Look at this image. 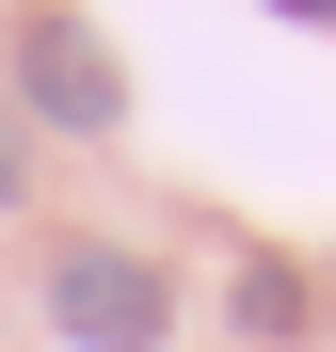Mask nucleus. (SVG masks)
<instances>
[{
  "label": "nucleus",
  "instance_id": "nucleus-2",
  "mask_svg": "<svg viewBox=\"0 0 336 352\" xmlns=\"http://www.w3.org/2000/svg\"><path fill=\"white\" fill-rule=\"evenodd\" d=\"M160 320H177L160 256H112V241H65V256H48V336H65V352H160Z\"/></svg>",
  "mask_w": 336,
  "mask_h": 352
},
{
  "label": "nucleus",
  "instance_id": "nucleus-4",
  "mask_svg": "<svg viewBox=\"0 0 336 352\" xmlns=\"http://www.w3.org/2000/svg\"><path fill=\"white\" fill-rule=\"evenodd\" d=\"M0 208H16V112H0Z\"/></svg>",
  "mask_w": 336,
  "mask_h": 352
},
{
  "label": "nucleus",
  "instance_id": "nucleus-3",
  "mask_svg": "<svg viewBox=\"0 0 336 352\" xmlns=\"http://www.w3.org/2000/svg\"><path fill=\"white\" fill-rule=\"evenodd\" d=\"M224 320H240V352H289L304 336V272L289 256H240V272H224Z\"/></svg>",
  "mask_w": 336,
  "mask_h": 352
},
{
  "label": "nucleus",
  "instance_id": "nucleus-1",
  "mask_svg": "<svg viewBox=\"0 0 336 352\" xmlns=\"http://www.w3.org/2000/svg\"><path fill=\"white\" fill-rule=\"evenodd\" d=\"M0 65H16V96L48 129H112V112H128V65H112V32L80 0H16V16H0Z\"/></svg>",
  "mask_w": 336,
  "mask_h": 352
}]
</instances>
